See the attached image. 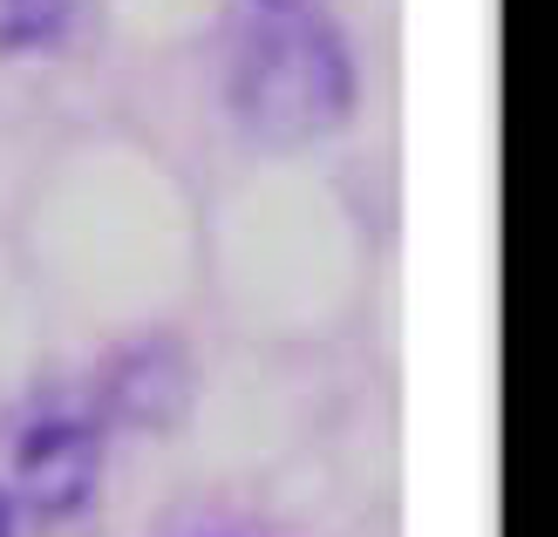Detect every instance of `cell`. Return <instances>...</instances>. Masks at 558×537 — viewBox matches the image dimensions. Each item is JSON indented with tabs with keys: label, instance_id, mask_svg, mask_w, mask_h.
I'll return each instance as SVG.
<instances>
[{
	"label": "cell",
	"instance_id": "2",
	"mask_svg": "<svg viewBox=\"0 0 558 537\" xmlns=\"http://www.w3.org/2000/svg\"><path fill=\"white\" fill-rule=\"evenodd\" d=\"M102 436L75 408H27L0 422V503L14 517H69L89 503Z\"/></svg>",
	"mask_w": 558,
	"mask_h": 537
},
{
	"label": "cell",
	"instance_id": "4",
	"mask_svg": "<svg viewBox=\"0 0 558 537\" xmlns=\"http://www.w3.org/2000/svg\"><path fill=\"white\" fill-rule=\"evenodd\" d=\"M14 524H21V517L8 511V503H0V537H14Z\"/></svg>",
	"mask_w": 558,
	"mask_h": 537
},
{
	"label": "cell",
	"instance_id": "5",
	"mask_svg": "<svg viewBox=\"0 0 558 537\" xmlns=\"http://www.w3.org/2000/svg\"><path fill=\"white\" fill-rule=\"evenodd\" d=\"M259 8H293V0H259Z\"/></svg>",
	"mask_w": 558,
	"mask_h": 537
},
{
	"label": "cell",
	"instance_id": "3",
	"mask_svg": "<svg viewBox=\"0 0 558 537\" xmlns=\"http://www.w3.org/2000/svg\"><path fill=\"white\" fill-rule=\"evenodd\" d=\"M75 21V0H0V54L54 48Z\"/></svg>",
	"mask_w": 558,
	"mask_h": 537
},
{
	"label": "cell",
	"instance_id": "1",
	"mask_svg": "<svg viewBox=\"0 0 558 537\" xmlns=\"http://www.w3.org/2000/svg\"><path fill=\"white\" fill-rule=\"evenodd\" d=\"M232 117L259 144H306L354 117V62L341 27L320 14L266 8V21L239 41L232 62Z\"/></svg>",
	"mask_w": 558,
	"mask_h": 537
}]
</instances>
